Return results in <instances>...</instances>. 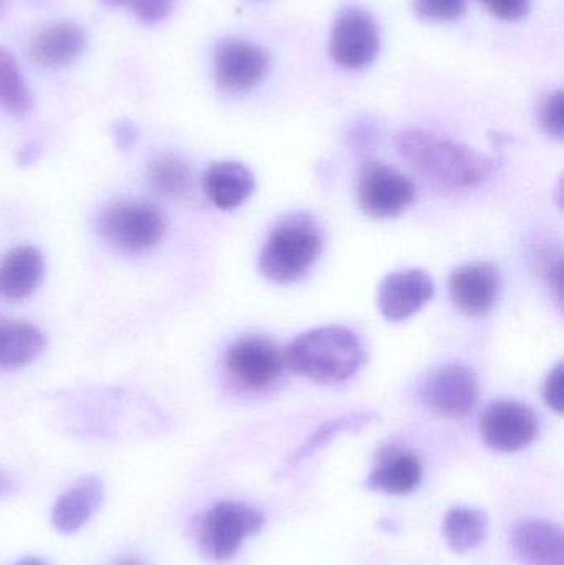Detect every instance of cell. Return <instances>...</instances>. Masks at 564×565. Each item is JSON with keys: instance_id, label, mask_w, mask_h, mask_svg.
Wrapping results in <instances>:
<instances>
[{"instance_id": "obj_19", "label": "cell", "mask_w": 564, "mask_h": 565, "mask_svg": "<svg viewBox=\"0 0 564 565\" xmlns=\"http://www.w3.org/2000/svg\"><path fill=\"white\" fill-rule=\"evenodd\" d=\"M103 501V483L98 478H85L68 488L53 504L52 523L62 533L82 530Z\"/></svg>"}, {"instance_id": "obj_30", "label": "cell", "mask_w": 564, "mask_h": 565, "mask_svg": "<svg viewBox=\"0 0 564 565\" xmlns=\"http://www.w3.org/2000/svg\"><path fill=\"white\" fill-rule=\"evenodd\" d=\"M376 128H374V126L368 121L357 122V125L353 126V129H351L350 132L351 146H353L354 149H358V151L361 152L368 151V149L373 148L374 142H376Z\"/></svg>"}, {"instance_id": "obj_22", "label": "cell", "mask_w": 564, "mask_h": 565, "mask_svg": "<svg viewBox=\"0 0 564 565\" xmlns=\"http://www.w3.org/2000/svg\"><path fill=\"white\" fill-rule=\"evenodd\" d=\"M146 179L156 194L169 199L182 198L191 191V166L179 156L164 152L149 162Z\"/></svg>"}, {"instance_id": "obj_9", "label": "cell", "mask_w": 564, "mask_h": 565, "mask_svg": "<svg viewBox=\"0 0 564 565\" xmlns=\"http://www.w3.org/2000/svg\"><path fill=\"white\" fill-rule=\"evenodd\" d=\"M480 395L479 375L464 364H446L437 369L426 384L421 398L434 414L446 418H462L476 407Z\"/></svg>"}, {"instance_id": "obj_20", "label": "cell", "mask_w": 564, "mask_h": 565, "mask_svg": "<svg viewBox=\"0 0 564 565\" xmlns=\"http://www.w3.org/2000/svg\"><path fill=\"white\" fill-rule=\"evenodd\" d=\"M46 345V338L35 324L20 319H0V371L25 367Z\"/></svg>"}, {"instance_id": "obj_16", "label": "cell", "mask_w": 564, "mask_h": 565, "mask_svg": "<svg viewBox=\"0 0 564 565\" xmlns=\"http://www.w3.org/2000/svg\"><path fill=\"white\" fill-rule=\"evenodd\" d=\"M423 481V463L413 451L386 447L377 457L376 467L368 478V487L391 497L413 493Z\"/></svg>"}, {"instance_id": "obj_32", "label": "cell", "mask_w": 564, "mask_h": 565, "mask_svg": "<svg viewBox=\"0 0 564 565\" xmlns=\"http://www.w3.org/2000/svg\"><path fill=\"white\" fill-rule=\"evenodd\" d=\"M10 491H12V480L0 471V497H6Z\"/></svg>"}, {"instance_id": "obj_23", "label": "cell", "mask_w": 564, "mask_h": 565, "mask_svg": "<svg viewBox=\"0 0 564 565\" xmlns=\"http://www.w3.org/2000/svg\"><path fill=\"white\" fill-rule=\"evenodd\" d=\"M33 96L23 82L15 56L0 46V109L13 116L32 111Z\"/></svg>"}, {"instance_id": "obj_15", "label": "cell", "mask_w": 564, "mask_h": 565, "mask_svg": "<svg viewBox=\"0 0 564 565\" xmlns=\"http://www.w3.org/2000/svg\"><path fill=\"white\" fill-rule=\"evenodd\" d=\"M45 274L42 252L32 245H20L0 258V298L17 302L39 289Z\"/></svg>"}, {"instance_id": "obj_21", "label": "cell", "mask_w": 564, "mask_h": 565, "mask_svg": "<svg viewBox=\"0 0 564 565\" xmlns=\"http://www.w3.org/2000/svg\"><path fill=\"white\" fill-rule=\"evenodd\" d=\"M443 534L453 553H469L487 540L489 516L479 508H453L444 516Z\"/></svg>"}, {"instance_id": "obj_8", "label": "cell", "mask_w": 564, "mask_h": 565, "mask_svg": "<svg viewBox=\"0 0 564 565\" xmlns=\"http://www.w3.org/2000/svg\"><path fill=\"white\" fill-rule=\"evenodd\" d=\"M416 199L413 182L384 162L368 161L358 174L361 211L373 218H394L406 212Z\"/></svg>"}, {"instance_id": "obj_5", "label": "cell", "mask_w": 564, "mask_h": 565, "mask_svg": "<svg viewBox=\"0 0 564 565\" xmlns=\"http://www.w3.org/2000/svg\"><path fill=\"white\" fill-rule=\"evenodd\" d=\"M264 526L265 514L257 508L237 501H219L201 518L199 550L214 563H228L245 540L260 533Z\"/></svg>"}, {"instance_id": "obj_7", "label": "cell", "mask_w": 564, "mask_h": 565, "mask_svg": "<svg viewBox=\"0 0 564 565\" xmlns=\"http://www.w3.org/2000/svg\"><path fill=\"white\" fill-rule=\"evenodd\" d=\"M270 53L251 40H221L214 50L215 83L228 95L254 92L270 72Z\"/></svg>"}, {"instance_id": "obj_28", "label": "cell", "mask_w": 564, "mask_h": 565, "mask_svg": "<svg viewBox=\"0 0 564 565\" xmlns=\"http://www.w3.org/2000/svg\"><path fill=\"white\" fill-rule=\"evenodd\" d=\"M178 0H131L132 12L145 23H158L174 9Z\"/></svg>"}, {"instance_id": "obj_17", "label": "cell", "mask_w": 564, "mask_h": 565, "mask_svg": "<svg viewBox=\"0 0 564 565\" xmlns=\"http://www.w3.org/2000/svg\"><path fill=\"white\" fill-rule=\"evenodd\" d=\"M204 189L215 207L232 211L248 201L255 189V178L241 162H214L205 171Z\"/></svg>"}, {"instance_id": "obj_2", "label": "cell", "mask_w": 564, "mask_h": 565, "mask_svg": "<svg viewBox=\"0 0 564 565\" xmlns=\"http://www.w3.org/2000/svg\"><path fill=\"white\" fill-rule=\"evenodd\" d=\"M364 361L363 344L358 335L340 326L304 332L287 352L288 365L295 374L323 385L348 381L358 374Z\"/></svg>"}, {"instance_id": "obj_25", "label": "cell", "mask_w": 564, "mask_h": 565, "mask_svg": "<svg viewBox=\"0 0 564 565\" xmlns=\"http://www.w3.org/2000/svg\"><path fill=\"white\" fill-rule=\"evenodd\" d=\"M414 12L430 22H456L467 12V0H414Z\"/></svg>"}, {"instance_id": "obj_1", "label": "cell", "mask_w": 564, "mask_h": 565, "mask_svg": "<svg viewBox=\"0 0 564 565\" xmlns=\"http://www.w3.org/2000/svg\"><path fill=\"white\" fill-rule=\"evenodd\" d=\"M396 146L421 174L443 188H473L496 171L492 159L426 129H404L397 135Z\"/></svg>"}, {"instance_id": "obj_29", "label": "cell", "mask_w": 564, "mask_h": 565, "mask_svg": "<svg viewBox=\"0 0 564 565\" xmlns=\"http://www.w3.org/2000/svg\"><path fill=\"white\" fill-rule=\"evenodd\" d=\"M543 398L546 405L556 414L562 415L564 411V369L562 362L550 372L549 379L543 388Z\"/></svg>"}, {"instance_id": "obj_14", "label": "cell", "mask_w": 564, "mask_h": 565, "mask_svg": "<svg viewBox=\"0 0 564 565\" xmlns=\"http://www.w3.org/2000/svg\"><path fill=\"white\" fill-rule=\"evenodd\" d=\"M510 543L522 565H564L563 530L552 521H520L513 526Z\"/></svg>"}, {"instance_id": "obj_26", "label": "cell", "mask_w": 564, "mask_h": 565, "mask_svg": "<svg viewBox=\"0 0 564 565\" xmlns=\"http://www.w3.org/2000/svg\"><path fill=\"white\" fill-rule=\"evenodd\" d=\"M564 98L562 89L550 93L540 106V126L553 139H563Z\"/></svg>"}, {"instance_id": "obj_13", "label": "cell", "mask_w": 564, "mask_h": 565, "mask_svg": "<svg viewBox=\"0 0 564 565\" xmlns=\"http://www.w3.org/2000/svg\"><path fill=\"white\" fill-rule=\"evenodd\" d=\"M434 291L433 278L426 271H394L381 282L377 306L387 321H404L421 311L434 298Z\"/></svg>"}, {"instance_id": "obj_27", "label": "cell", "mask_w": 564, "mask_h": 565, "mask_svg": "<svg viewBox=\"0 0 564 565\" xmlns=\"http://www.w3.org/2000/svg\"><path fill=\"white\" fill-rule=\"evenodd\" d=\"M479 2L503 22H520L532 9V0H479Z\"/></svg>"}, {"instance_id": "obj_12", "label": "cell", "mask_w": 564, "mask_h": 565, "mask_svg": "<svg viewBox=\"0 0 564 565\" xmlns=\"http://www.w3.org/2000/svg\"><path fill=\"white\" fill-rule=\"evenodd\" d=\"M502 289V277L496 265L476 262L457 268L450 277L454 305L467 316H483L496 308Z\"/></svg>"}, {"instance_id": "obj_6", "label": "cell", "mask_w": 564, "mask_h": 565, "mask_svg": "<svg viewBox=\"0 0 564 565\" xmlns=\"http://www.w3.org/2000/svg\"><path fill=\"white\" fill-rule=\"evenodd\" d=\"M331 60L344 70H364L381 52V30L376 19L360 7L341 10L334 20L328 45Z\"/></svg>"}, {"instance_id": "obj_18", "label": "cell", "mask_w": 564, "mask_h": 565, "mask_svg": "<svg viewBox=\"0 0 564 565\" xmlns=\"http://www.w3.org/2000/svg\"><path fill=\"white\" fill-rule=\"evenodd\" d=\"M85 45V30L78 23L56 22L35 36L32 56L45 68H62L78 58Z\"/></svg>"}, {"instance_id": "obj_24", "label": "cell", "mask_w": 564, "mask_h": 565, "mask_svg": "<svg viewBox=\"0 0 564 565\" xmlns=\"http://www.w3.org/2000/svg\"><path fill=\"white\" fill-rule=\"evenodd\" d=\"M370 422L371 415L368 414L343 415V417H337L333 418V420L327 422V424L321 425L315 434H311V437L291 455L290 460L285 461V468L281 473H288V471L295 470L298 465L304 463L311 455L317 454L321 448L331 444L338 435L344 434V431L361 430V428L366 427Z\"/></svg>"}, {"instance_id": "obj_10", "label": "cell", "mask_w": 564, "mask_h": 565, "mask_svg": "<svg viewBox=\"0 0 564 565\" xmlns=\"http://www.w3.org/2000/svg\"><path fill=\"white\" fill-rule=\"evenodd\" d=\"M228 374L248 391H264L280 377L284 358L274 342L258 335L238 339L225 354Z\"/></svg>"}, {"instance_id": "obj_3", "label": "cell", "mask_w": 564, "mask_h": 565, "mask_svg": "<svg viewBox=\"0 0 564 565\" xmlns=\"http://www.w3.org/2000/svg\"><path fill=\"white\" fill-rule=\"evenodd\" d=\"M321 252V232L307 214L284 218L268 235L258 268L267 280L288 285L304 278Z\"/></svg>"}, {"instance_id": "obj_34", "label": "cell", "mask_w": 564, "mask_h": 565, "mask_svg": "<svg viewBox=\"0 0 564 565\" xmlns=\"http://www.w3.org/2000/svg\"><path fill=\"white\" fill-rule=\"evenodd\" d=\"M15 565H49L43 563L42 559H36V557H26V559L20 561L19 564Z\"/></svg>"}, {"instance_id": "obj_35", "label": "cell", "mask_w": 564, "mask_h": 565, "mask_svg": "<svg viewBox=\"0 0 564 565\" xmlns=\"http://www.w3.org/2000/svg\"><path fill=\"white\" fill-rule=\"evenodd\" d=\"M118 565H142V564L138 563V561H135V559H128V561H123V563H119Z\"/></svg>"}, {"instance_id": "obj_31", "label": "cell", "mask_w": 564, "mask_h": 565, "mask_svg": "<svg viewBox=\"0 0 564 565\" xmlns=\"http://www.w3.org/2000/svg\"><path fill=\"white\" fill-rule=\"evenodd\" d=\"M113 136H115L118 148L129 149L138 141L139 129L135 122L128 121V119H121V121L113 126Z\"/></svg>"}, {"instance_id": "obj_4", "label": "cell", "mask_w": 564, "mask_h": 565, "mask_svg": "<svg viewBox=\"0 0 564 565\" xmlns=\"http://www.w3.org/2000/svg\"><path fill=\"white\" fill-rule=\"evenodd\" d=\"M96 232L106 244L126 254H145L161 244L166 234L162 212L141 199L109 202L98 217Z\"/></svg>"}, {"instance_id": "obj_33", "label": "cell", "mask_w": 564, "mask_h": 565, "mask_svg": "<svg viewBox=\"0 0 564 565\" xmlns=\"http://www.w3.org/2000/svg\"><path fill=\"white\" fill-rule=\"evenodd\" d=\"M102 2L108 7H121L129 6V3H131V0H102Z\"/></svg>"}, {"instance_id": "obj_11", "label": "cell", "mask_w": 564, "mask_h": 565, "mask_svg": "<svg viewBox=\"0 0 564 565\" xmlns=\"http://www.w3.org/2000/svg\"><path fill=\"white\" fill-rule=\"evenodd\" d=\"M539 422L529 405L517 401L493 402L483 412L480 435L493 450L515 454L535 440Z\"/></svg>"}]
</instances>
